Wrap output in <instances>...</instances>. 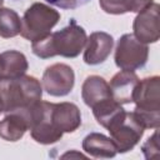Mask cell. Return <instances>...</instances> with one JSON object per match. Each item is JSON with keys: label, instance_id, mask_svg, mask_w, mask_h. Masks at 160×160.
Returning a JSON list of instances; mask_svg holds the SVG:
<instances>
[{"label": "cell", "instance_id": "cell-6", "mask_svg": "<svg viewBox=\"0 0 160 160\" xmlns=\"http://www.w3.org/2000/svg\"><path fill=\"white\" fill-rule=\"evenodd\" d=\"M145 128L139 121L138 116L131 112H125V115L116 121L112 126L108 129L110 138L114 141L118 152H128L135 148L144 135Z\"/></svg>", "mask_w": 160, "mask_h": 160}, {"label": "cell", "instance_id": "cell-14", "mask_svg": "<svg viewBox=\"0 0 160 160\" xmlns=\"http://www.w3.org/2000/svg\"><path fill=\"white\" fill-rule=\"evenodd\" d=\"M82 150L96 159H109L118 154V149L111 138L100 132L88 134L82 140Z\"/></svg>", "mask_w": 160, "mask_h": 160}, {"label": "cell", "instance_id": "cell-16", "mask_svg": "<svg viewBox=\"0 0 160 160\" xmlns=\"http://www.w3.org/2000/svg\"><path fill=\"white\" fill-rule=\"evenodd\" d=\"M91 109H92V114H94L98 124L105 129H109L110 126H112L126 112L124 110V108L121 106V104L115 101L112 98L96 104Z\"/></svg>", "mask_w": 160, "mask_h": 160}, {"label": "cell", "instance_id": "cell-22", "mask_svg": "<svg viewBox=\"0 0 160 160\" xmlns=\"http://www.w3.org/2000/svg\"><path fill=\"white\" fill-rule=\"evenodd\" d=\"M2 112V104H1V100H0V114Z\"/></svg>", "mask_w": 160, "mask_h": 160}, {"label": "cell", "instance_id": "cell-3", "mask_svg": "<svg viewBox=\"0 0 160 160\" xmlns=\"http://www.w3.org/2000/svg\"><path fill=\"white\" fill-rule=\"evenodd\" d=\"M160 78L158 75L145 78L139 81L132 102L134 114L145 129H159L160 125Z\"/></svg>", "mask_w": 160, "mask_h": 160}, {"label": "cell", "instance_id": "cell-11", "mask_svg": "<svg viewBox=\"0 0 160 160\" xmlns=\"http://www.w3.org/2000/svg\"><path fill=\"white\" fill-rule=\"evenodd\" d=\"M139 78L135 71L131 70H121L116 72L110 80V90L111 96L119 104H130L132 102L135 89L139 84Z\"/></svg>", "mask_w": 160, "mask_h": 160}, {"label": "cell", "instance_id": "cell-5", "mask_svg": "<svg viewBox=\"0 0 160 160\" xmlns=\"http://www.w3.org/2000/svg\"><path fill=\"white\" fill-rule=\"evenodd\" d=\"M149 58V48L139 41L132 34H124L116 44L115 64L121 70H138L142 68Z\"/></svg>", "mask_w": 160, "mask_h": 160}, {"label": "cell", "instance_id": "cell-20", "mask_svg": "<svg viewBox=\"0 0 160 160\" xmlns=\"http://www.w3.org/2000/svg\"><path fill=\"white\" fill-rule=\"evenodd\" d=\"M50 5H54L56 8L64 9V10H74L80 6H84L91 0H45Z\"/></svg>", "mask_w": 160, "mask_h": 160}, {"label": "cell", "instance_id": "cell-7", "mask_svg": "<svg viewBox=\"0 0 160 160\" xmlns=\"http://www.w3.org/2000/svg\"><path fill=\"white\" fill-rule=\"evenodd\" d=\"M42 89L51 96H65L71 92L75 84V74L71 66L56 62L48 66L42 74Z\"/></svg>", "mask_w": 160, "mask_h": 160}, {"label": "cell", "instance_id": "cell-9", "mask_svg": "<svg viewBox=\"0 0 160 160\" xmlns=\"http://www.w3.org/2000/svg\"><path fill=\"white\" fill-rule=\"evenodd\" d=\"M114 39L105 31L91 32L86 39L84 50V61L88 65H99L104 62L111 54Z\"/></svg>", "mask_w": 160, "mask_h": 160}, {"label": "cell", "instance_id": "cell-19", "mask_svg": "<svg viewBox=\"0 0 160 160\" xmlns=\"http://www.w3.org/2000/svg\"><path fill=\"white\" fill-rule=\"evenodd\" d=\"M142 154L146 159H158L159 158V132L158 129H155V132L142 144L141 146Z\"/></svg>", "mask_w": 160, "mask_h": 160}, {"label": "cell", "instance_id": "cell-10", "mask_svg": "<svg viewBox=\"0 0 160 160\" xmlns=\"http://www.w3.org/2000/svg\"><path fill=\"white\" fill-rule=\"evenodd\" d=\"M51 118L56 129L62 134L74 132L81 125V114L74 102H52Z\"/></svg>", "mask_w": 160, "mask_h": 160}, {"label": "cell", "instance_id": "cell-21", "mask_svg": "<svg viewBox=\"0 0 160 160\" xmlns=\"http://www.w3.org/2000/svg\"><path fill=\"white\" fill-rule=\"evenodd\" d=\"M61 158H85V155H82L81 152H75L72 150V151H69V152L64 154Z\"/></svg>", "mask_w": 160, "mask_h": 160}, {"label": "cell", "instance_id": "cell-17", "mask_svg": "<svg viewBox=\"0 0 160 160\" xmlns=\"http://www.w3.org/2000/svg\"><path fill=\"white\" fill-rule=\"evenodd\" d=\"M154 0H99L100 8L106 14L121 15L126 12H139Z\"/></svg>", "mask_w": 160, "mask_h": 160}, {"label": "cell", "instance_id": "cell-12", "mask_svg": "<svg viewBox=\"0 0 160 160\" xmlns=\"http://www.w3.org/2000/svg\"><path fill=\"white\" fill-rule=\"evenodd\" d=\"M29 130V119L25 109L8 112L0 121V138L6 141H18Z\"/></svg>", "mask_w": 160, "mask_h": 160}, {"label": "cell", "instance_id": "cell-15", "mask_svg": "<svg viewBox=\"0 0 160 160\" xmlns=\"http://www.w3.org/2000/svg\"><path fill=\"white\" fill-rule=\"evenodd\" d=\"M29 68L26 56L18 50H6L0 54V80L21 76Z\"/></svg>", "mask_w": 160, "mask_h": 160}, {"label": "cell", "instance_id": "cell-18", "mask_svg": "<svg viewBox=\"0 0 160 160\" xmlns=\"http://www.w3.org/2000/svg\"><path fill=\"white\" fill-rule=\"evenodd\" d=\"M21 31V19L9 8H0V38H15Z\"/></svg>", "mask_w": 160, "mask_h": 160}, {"label": "cell", "instance_id": "cell-23", "mask_svg": "<svg viewBox=\"0 0 160 160\" xmlns=\"http://www.w3.org/2000/svg\"><path fill=\"white\" fill-rule=\"evenodd\" d=\"M2 2H4V0H0V8H1V5H2Z\"/></svg>", "mask_w": 160, "mask_h": 160}, {"label": "cell", "instance_id": "cell-8", "mask_svg": "<svg viewBox=\"0 0 160 160\" xmlns=\"http://www.w3.org/2000/svg\"><path fill=\"white\" fill-rule=\"evenodd\" d=\"M159 4L152 2L138 12L132 22L134 36L144 44H154L160 38Z\"/></svg>", "mask_w": 160, "mask_h": 160}, {"label": "cell", "instance_id": "cell-2", "mask_svg": "<svg viewBox=\"0 0 160 160\" xmlns=\"http://www.w3.org/2000/svg\"><path fill=\"white\" fill-rule=\"evenodd\" d=\"M42 85L30 75L0 80V100L2 112H11L19 109L28 108L41 100Z\"/></svg>", "mask_w": 160, "mask_h": 160}, {"label": "cell", "instance_id": "cell-1", "mask_svg": "<svg viewBox=\"0 0 160 160\" xmlns=\"http://www.w3.org/2000/svg\"><path fill=\"white\" fill-rule=\"evenodd\" d=\"M86 31L75 19L59 31L50 32L41 40L32 42V52L40 59H49L56 55L64 58H76L86 42Z\"/></svg>", "mask_w": 160, "mask_h": 160}, {"label": "cell", "instance_id": "cell-4", "mask_svg": "<svg viewBox=\"0 0 160 160\" xmlns=\"http://www.w3.org/2000/svg\"><path fill=\"white\" fill-rule=\"evenodd\" d=\"M60 14L44 2L30 5L21 19V36L31 42L48 36L51 29L59 22Z\"/></svg>", "mask_w": 160, "mask_h": 160}, {"label": "cell", "instance_id": "cell-13", "mask_svg": "<svg viewBox=\"0 0 160 160\" xmlns=\"http://www.w3.org/2000/svg\"><path fill=\"white\" fill-rule=\"evenodd\" d=\"M81 98L89 108H94L96 104L112 98L109 82L99 75L88 76L81 86Z\"/></svg>", "mask_w": 160, "mask_h": 160}]
</instances>
